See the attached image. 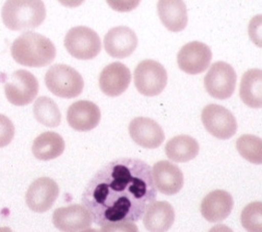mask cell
Masks as SVG:
<instances>
[{
	"mask_svg": "<svg viewBox=\"0 0 262 232\" xmlns=\"http://www.w3.org/2000/svg\"><path fill=\"white\" fill-rule=\"evenodd\" d=\"M156 193L149 164L138 158H120L95 174L83 192L82 202L99 226L137 222L155 202Z\"/></svg>",
	"mask_w": 262,
	"mask_h": 232,
	"instance_id": "cell-1",
	"label": "cell"
},
{
	"mask_svg": "<svg viewBox=\"0 0 262 232\" xmlns=\"http://www.w3.org/2000/svg\"><path fill=\"white\" fill-rule=\"evenodd\" d=\"M11 53L19 65L43 68L54 60L56 48L48 38L34 31H27L13 42Z\"/></svg>",
	"mask_w": 262,
	"mask_h": 232,
	"instance_id": "cell-2",
	"label": "cell"
},
{
	"mask_svg": "<svg viewBox=\"0 0 262 232\" xmlns=\"http://www.w3.org/2000/svg\"><path fill=\"white\" fill-rule=\"evenodd\" d=\"M2 17L6 27L11 30L34 29L44 22L46 8L42 0H7Z\"/></svg>",
	"mask_w": 262,
	"mask_h": 232,
	"instance_id": "cell-3",
	"label": "cell"
},
{
	"mask_svg": "<svg viewBox=\"0 0 262 232\" xmlns=\"http://www.w3.org/2000/svg\"><path fill=\"white\" fill-rule=\"evenodd\" d=\"M47 89L55 96L72 99L78 97L84 87L83 78L74 68L67 65L56 64L45 75Z\"/></svg>",
	"mask_w": 262,
	"mask_h": 232,
	"instance_id": "cell-4",
	"label": "cell"
},
{
	"mask_svg": "<svg viewBox=\"0 0 262 232\" xmlns=\"http://www.w3.org/2000/svg\"><path fill=\"white\" fill-rule=\"evenodd\" d=\"M64 47L75 58L89 60L101 51V40L95 30L86 26L71 28L64 37Z\"/></svg>",
	"mask_w": 262,
	"mask_h": 232,
	"instance_id": "cell-5",
	"label": "cell"
},
{
	"mask_svg": "<svg viewBox=\"0 0 262 232\" xmlns=\"http://www.w3.org/2000/svg\"><path fill=\"white\" fill-rule=\"evenodd\" d=\"M168 73L163 66L153 59L141 61L135 71V85L144 96L153 97L166 89Z\"/></svg>",
	"mask_w": 262,
	"mask_h": 232,
	"instance_id": "cell-6",
	"label": "cell"
},
{
	"mask_svg": "<svg viewBox=\"0 0 262 232\" xmlns=\"http://www.w3.org/2000/svg\"><path fill=\"white\" fill-rule=\"evenodd\" d=\"M236 79V72L231 65L225 61H216L204 77L205 90L217 100H226L233 95Z\"/></svg>",
	"mask_w": 262,
	"mask_h": 232,
	"instance_id": "cell-7",
	"label": "cell"
},
{
	"mask_svg": "<svg viewBox=\"0 0 262 232\" xmlns=\"http://www.w3.org/2000/svg\"><path fill=\"white\" fill-rule=\"evenodd\" d=\"M5 93L10 103L16 107L27 106L35 100L39 93L38 79L26 70H18L5 83Z\"/></svg>",
	"mask_w": 262,
	"mask_h": 232,
	"instance_id": "cell-8",
	"label": "cell"
},
{
	"mask_svg": "<svg viewBox=\"0 0 262 232\" xmlns=\"http://www.w3.org/2000/svg\"><path fill=\"white\" fill-rule=\"evenodd\" d=\"M202 123L208 134L219 140L231 139L237 131V122L233 114L222 106L209 104L201 115Z\"/></svg>",
	"mask_w": 262,
	"mask_h": 232,
	"instance_id": "cell-9",
	"label": "cell"
},
{
	"mask_svg": "<svg viewBox=\"0 0 262 232\" xmlns=\"http://www.w3.org/2000/svg\"><path fill=\"white\" fill-rule=\"evenodd\" d=\"M212 59L210 48L198 41L185 44L178 52L177 62L181 71L189 75L203 73L209 67Z\"/></svg>",
	"mask_w": 262,
	"mask_h": 232,
	"instance_id": "cell-10",
	"label": "cell"
},
{
	"mask_svg": "<svg viewBox=\"0 0 262 232\" xmlns=\"http://www.w3.org/2000/svg\"><path fill=\"white\" fill-rule=\"evenodd\" d=\"M59 194L57 183L49 177H41L35 180L26 193V204L35 213H45L49 210Z\"/></svg>",
	"mask_w": 262,
	"mask_h": 232,
	"instance_id": "cell-11",
	"label": "cell"
},
{
	"mask_svg": "<svg viewBox=\"0 0 262 232\" xmlns=\"http://www.w3.org/2000/svg\"><path fill=\"white\" fill-rule=\"evenodd\" d=\"M129 135L133 141L146 149H156L165 142V132L153 119L138 117L129 124Z\"/></svg>",
	"mask_w": 262,
	"mask_h": 232,
	"instance_id": "cell-12",
	"label": "cell"
},
{
	"mask_svg": "<svg viewBox=\"0 0 262 232\" xmlns=\"http://www.w3.org/2000/svg\"><path fill=\"white\" fill-rule=\"evenodd\" d=\"M103 43L108 55L115 58H125L135 52L139 41L133 29L127 26H117L108 30Z\"/></svg>",
	"mask_w": 262,
	"mask_h": 232,
	"instance_id": "cell-13",
	"label": "cell"
},
{
	"mask_svg": "<svg viewBox=\"0 0 262 232\" xmlns=\"http://www.w3.org/2000/svg\"><path fill=\"white\" fill-rule=\"evenodd\" d=\"M93 219L86 207L73 204L54 210L52 223L55 228L62 232H78L88 229Z\"/></svg>",
	"mask_w": 262,
	"mask_h": 232,
	"instance_id": "cell-14",
	"label": "cell"
},
{
	"mask_svg": "<svg viewBox=\"0 0 262 232\" xmlns=\"http://www.w3.org/2000/svg\"><path fill=\"white\" fill-rule=\"evenodd\" d=\"M152 177L156 189L163 195H175L183 187L182 171L176 164L167 160H160L153 165Z\"/></svg>",
	"mask_w": 262,
	"mask_h": 232,
	"instance_id": "cell-15",
	"label": "cell"
},
{
	"mask_svg": "<svg viewBox=\"0 0 262 232\" xmlns=\"http://www.w3.org/2000/svg\"><path fill=\"white\" fill-rule=\"evenodd\" d=\"M131 72L122 62H113L102 70L99 86L103 94L110 97L122 95L129 87Z\"/></svg>",
	"mask_w": 262,
	"mask_h": 232,
	"instance_id": "cell-16",
	"label": "cell"
},
{
	"mask_svg": "<svg viewBox=\"0 0 262 232\" xmlns=\"http://www.w3.org/2000/svg\"><path fill=\"white\" fill-rule=\"evenodd\" d=\"M100 120V109L88 100H79L73 103L67 112V121L76 131H91L99 125Z\"/></svg>",
	"mask_w": 262,
	"mask_h": 232,
	"instance_id": "cell-17",
	"label": "cell"
},
{
	"mask_svg": "<svg viewBox=\"0 0 262 232\" xmlns=\"http://www.w3.org/2000/svg\"><path fill=\"white\" fill-rule=\"evenodd\" d=\"M233 198L226 191L216 189L209 193L201 203V214L210 223L226 220L233 209Z\"/></svg>",
	"mask_w": 262,
	"mask_h": 232,
	"instance_id": "cell-18",
	"label": "cell"
},
{
	"mask_svg": "<svg viewBox=\"0 0 262 232\" xmlns=\"http://www.w3.org/2000/svg\"><path fill=\"white\" fill-rule=\"evenodd\" d=\"M157 13L162 25L172 32H180L187 25V9L183 0H158Z\"/></svg>",
	"mask_w": 262,
	"mask_h": 232,
	"instance_id": "cell-19",
	"label": "cell"
},
{
	"mask_svg": "<svg viewBox=\"0 0 262 232\" xmlns=\"http://www.w3.org/2000/svg\"><path fill=\"white\" fill-rule=\"evenodd\" d=\"M174 222V208L167 201L153 202L144 214V225L150 232H167Z\"/></svg>",
	"mask_w": 262,
	"mask_h": 232,
	"instance_id": "cell-20",
	"label": "cell"
},
{
	"mask_svg": "<svg viewBox=\"0 0 262 232\" xmlns=\"http://www.w3.org/2000/svg\"><path fill=\"white\" fill-rule=\"evenodd\" d=\"M239 96L251 109H262V70L250 69L242 77Z\"/></svg>",
	"mask_w": 262,
	"mask_h": 232,
	"instance_id": "cell-21",
	"label": "cell"
},
{
	"mask_svg": "<svg viewBox=\"0 0 262 232\" xmlns=\"http://www.w3.org/2000/svg\"><path fill=\"white\" fill-rule=\"evenodd\" d=\"M64 141L58 134L46 131L32 143V153L37 159L47 161L60 156L64 151Z\"/></svg>",
	"mask_w": 262,
	"mask_h": 232,
	"instance_id": "cell-22",
	"label": "cell"
},
{
	"mask_svg": "<svg viewBox=\"0 0 262 232\" xmlns=\"http://www.w3.org/2000/svg\"><path fill=\"white\" fill-rule=\"evenodd\" d=\"M165 151L169 159L175 162H187L199 154L200 145L192 137L181 135L171 139Z\"/></svg>",
	"mask_w": 262,
	"mask_h": 232,
	"instance_id": "cell-23",
	"label": "cell"
},
{
	"mask_svg": "<svg viewBox=\"0 0 262 232\" xmlns=\"http://www.w3.org/2000/svg\"><path fill=\"white\" fill-rule=\"evenodd\" d=\"M34 115L37 121L46 127L54 128L61 122V115L57 104L46 96H42L35 101Z\"/></svg>",
	"mask_w": 262,
	"mask_h": 232,
	"instance_id": "cell-24",
	"label": "cell"
},
{
	"mask_svg": "<svg viewBox=\"0 0 262 232\" xmlns=\"http://www.w3.org/2000/svg\"><path fill=\"white\" fill-rule=\"evenodd\" d=\"M236 149L243 158L254 164H262V139L244 135L236 141Z\"/></svg>",
	"mask_w": 262,
	"mask_h": 232,
	"instance_id": "cell-25",
	"label": "cell"
},
{
	"mask_svg": "<svg viewBox=\"0 0 262 232\" xmlns=\"http://www.w3.org/2000/svg\"><path fill=\"white\" fill-rule=\"evenodd\" d=\"M241 222L248 232H262V202L248 204L242 213Z\"/></svg>",
	"mask_w": 262,
	"mask_h": 232,
	"instance_id": "cell-26",
	"label": "cell"
},
{
	"mask_svg": "<svg viewBox=\"0 0 262 232\" xmlns=\"http://www.w3.org/2000/svg\"><path fill=\"white\" fill-rule=\"evenodd\" d=\"M15 136V126L5 115L0 114V148L6 147L13 141Z\"/></svg>",
	"mask_w": 262,
	"mask_h": 232,
	"instance_id": "cell-27",
	"label": "cell"
},
{
	"mask_svg": "<svg viewBox=\"0 0 262 232\" xmlns=\"http://www.w3.org/2000/svg\"><path fill=\"white\" fill-rule=\"evenodd\" d=\"M250 40L259 48H262V15L253 17L248 26Z\"/></svg>",
	"mask_w": 262,
	"mask_h": 232,
	"instance_id": "cell-28",
	"label": "cell"
},
{
	"mask_svg": "<svg viewBox=\"0 0 262 232\" xmlns=\"http://www.w3.org/2000/svg\"><path fill=\"white\" fill-rule=\"evenodd\" d=\"M107 5L116 12L127 13L137 9L141 0H106Z\"/></svg>",
	"mask_w": 262,
	"mask_h": 232,
	"instance_id": "cell-29",
	"label": "cell"
},
{
	"mask_svg": "<svg viewBox=\"0 0 262 232\" xmlns=\"http://www.w3.org/2000/svg\"><path fill=\"white\" fill-rule=\"evenodd\" d=\"M101 232H139V228L134 222H116L103 225Z\"/></svg>",
	"mask_w": 262,
	"mask_h": 232,
	"instance_id": "cell-30",
	"label": "cell"
},
{
	"mask_svg": "<svg viewBox=\"0 0 262 232\" xmlns=\"http://www.w3.org/2000/svg\"><path fill=\"white\" fill-rule=\"evenodd\" d=\"M85 0H58V3L67 8H77L80 7Z\"/></svg>",
	"mask_w": 262,
	"mask_h": 232,
	"instance_id": "cell-31",
	"label": "cell"
},
{
	"mask_svg": "<svg viewBox=\"0 0 262 232\" xmlns=\"http://www.w3.org/2000/svg\"><path fill=\"white\" fill-rule=\"evenodd\" d=\"M209 232H233V230L226 225H215L209 230Z\"/></svg>",
	"mask_w": 262,
	"mask_h": 232,
	"instance_id": "cell-32",
	"label": "cell"
},
{
	"mask_svg": "<svg viewBox=\"0 0 262 232\" xmlns=\"http://www.w3.org/2000/svg\"><path fill=\"white\" fill-rule=\"evenodd\" d=\"M0 232H13L9 227H0Z\"/></svg>",
	"mask_w": 262,
	"mask_h": 232,
	"instance_id": "cell-33",
	"label": "cell"
},
{
	"mask_svg": "<svg viewBox=\"0 0 262 232\" xmlns=\"http://www.w3.org/2000/svg\"><path fill=\"white\" fill-rule=\"evenodd\" d=\"M81 232H100V231H98L96 229H84Z\"/></svg>",
	"mask_w": 262,
	"mask_h": 232,
	"instance_id": "cell-34",
	"label": "cell"
}]
</instances>
